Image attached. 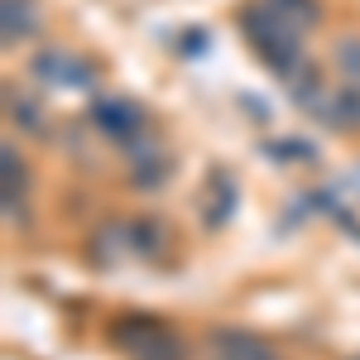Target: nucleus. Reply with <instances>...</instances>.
<instances>
[{
	"mask_svg": "<svg viewBox=\"0 0 360 360\" xmlns=\"http://www.w3.org/2000/svg\"><path fill=\"white\" fill-rule=\"evenodd\" d=\"M34 77L49 86H91L96 82V72H91V63H82L77 53H68V49H49V53L34 58Z\"/></svg>",
	"mask_w": 360,
	"mask_h": 360,
	"instance_id": "39448f33",
	"label": "nucleus"
},
{
	"mask_svg": "<svg viewBox=\"0 0 360 360\" xmlns=\"http://www.w3.org/2000/svg\"><path fill=\"white\" fill-rule=\"evenodd\" d=\"M207 360H278V351L255 332L217 327V332H207Z\"/></svg>",
	"mask_w": 360,
	"mask_h": 360,
	"instance_id": "20e7f679",
	"label": "nucleus"
},
{
	"mask_svg": "<svg viewBox=\"0 0 360 360\" xmlns=\"http://www.w3.org/2000/svg\"><path fill=\"white\" fill-rule=\"evenodd\" d=\"M5 106H10V120H20V125H29V130H44V106H39V101H34L29 91H20V86H10Z\"/></svg>",
	"mask_w": 360,
	"mask_h": 360,
	"instance_id": "f8f14e48",
	"label": "nucleus"
},
{
	"mask_svg": "<svg viewBox=\"0 0 360 360\" xmlns=\"http://www.w3.org/2000/svg\"><path fill=\"white\" fill-rule=\"evenodd\" d=\"M240 34L250 39V49L259 53V63H264V68H274L283 82H298V77L307 72V63H303V34L288 25L278 10H269L264 0H255V5L240 10Z\"/></svg>",
	"mask_w": 360,
	"mask_h": 360,
	"instance_id": "f257e3e1",
	"label": "nucleus"
},
{
	"mask_svg": "<svg viewBox=\"0 0 360 360\" xmlns=\"http://www.w3.org/2000/svg\"><path fill=\"white\" fill-rule=\"evenodd\" d=\"M111 341L130 360H183V341L154 317H120L111 327Z\"/></svg>",
	"mask_w": 360,
	"mask_h": 360,
	"instance_id": "f03ea898",
	"label": "nucleus"
},
{
	"mask_svg": "<svg viewBox=\"0 0 360 360\" xmlns=\"http://www.w3.org/2000/svg\"><path fill=\"white\" fill-rule=\"evenodd\" d=\"M34 34V5L29 0H5V44H25Z\"/></svg>",
	"mask_w": 360,
	"mask_h": 360,
	"instance_id": "9b49d317",
	"label": "nucleus"
},
{
	"mask_svg": "<svg viewBox=\"0 0 360 360\" xmlns=\"http://www.w3.org/2000/svg\"><path fill=\"white\" fill-rule=\"evenodd\" d=\"M168 245V226L154 221V217H135V221L125 226V255H139V259H154V255H164Z\"/></svg>",
	"mask_w": 360,
	"mask_h": 360,
	"instance_id": "0eeeda50",
	"label": "nucleus"
},
{
	"mask_svg": "<svg viewBox=\"0 0 360 360\" xmlns=\"http://www.w3.org/2000/svg\"><path fill=\"white\" fill-rule=\"evenodd\" d=\"M130 178H135L139 188H159L168 178V159L159 149H149V144H135V168H130Z\"/></svg>",
	"mask_w": 360,
	"mask_h": 360,
	"instance_id": "1a4fd4ad",
	"label": "nucleus"
},
{
	"mask_svg": "<svg viewBox=\"0 0 360 360\" xmlns=\"http://www.w3.org/2000/svg\"><path fill=\"white\" fill-rule=\"evenodd\" d=\"M91 125L115 144H139L144 139V111L125 96H96L91 101Z\"/></svg>",
	"mask_w": 360,
	"mask_h": 360,
	"instance_id": "7ed1b4c3",
	"label": "nucleus"
},
{
	"mask_svg": "<svg viewBox=\"0 0 360 360\" xmlns=\"http://www.w3.org/2000/svg\"><path fill=\"white\" fill-rule=\"evenodd\" d=\"M5 217L25 221V164L15 149H5Z\"/></svg>",
	"mask_w": 360,
	"mask_h": 360,
	"instance_id": "6e6552de",
	"label": "nucleus"
},
{
	"mask_svg": "<svg viewBox=\"0 0 360 360\" xmlns=\"http://www.w3.org/2000/svg\"><path fill=\"white\" fill-rule=\"evenodd\" d=\"M269 10H278L288 25L298 29V34H312L317 29V20H322V5L317 0H264Z\"/></svg>",
	"mask_w": 360,
	"mask_h": 360,
	"instance_id": "9d476101",
	"label": "nucleus"
},
{
	"mask_svg": "<svg viewBox=\"0 0 360 360\" xmlns=\"http://www.w3.org/2000/svg\"><path fill=\"white\" fill-rule=\"evenodd\" d=\"M307 111L317 115L327 130H341V135L346 130H360V86L346 82V86H336V91H322Z\"/></svg>",
	"mask_w": 360,
	"mask_h": 360,
	"instance_id": "423d86ee",
	"label": "nucleus"
},
{
	"mask_svg": "<svg viewBox=\"0 0 360 360\" xmlns=\"http://www.w3.org/2000/svg\"><path fill=\"white\" fill-rule=\"evenodd\" d=\"M332 63H336V72L346 77L351 86H360V39H336V53H332Z\"/></svg>",
	"mask_w": 360,
	"mask_h": 360,
	"instance_id": "ddd939ff",
	"label": "nucleus"
}]
</instances>
